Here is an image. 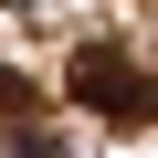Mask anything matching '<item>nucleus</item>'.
<instances>
[{"label": "nucleus", "mask_w": 158, "mask_h": 158, "mask_svg": "<svg viewBox=\"0 0 158 158\" xmlns=\"http://www.w3.org/2000/svg\"><path fill=\"white\" fill-rule=\"evenodd\" d=\"M0 158H63V148H53V137H11Z\"/></svg>", "instance_id": "nucleus-2"}, {"label": "nucleus", "mask_w": 158, "mask_h": 158, "mask_svg": "<svg viewBox=\"0 0 158 158\" xmlns=\"http://www.w3.org/2000/svg\"><path fill=\"white\" fill-rule=\"evenodd\" d=\"M63 95L74 106H95L106 127H158V74L137 63V53H116V42H85L63 63Z\"/></svg>", "instance_id": "nucleus-1"}]
</instances>
